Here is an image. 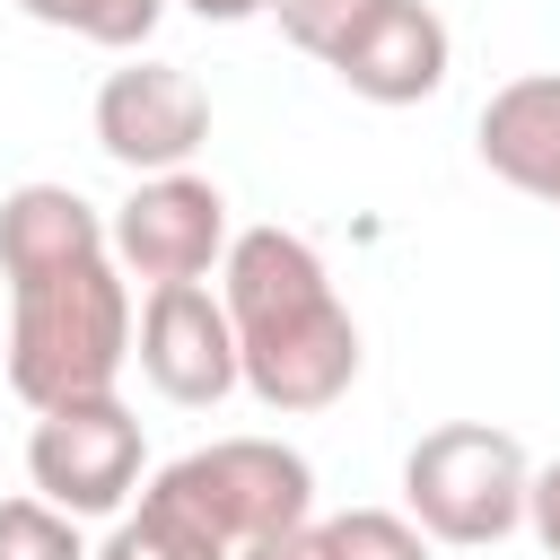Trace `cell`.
<instances>
[{
	"label": "cell",
	"mask_w": 560,
	"mask_h": 560,
	"mask_svg": "<svg viewBox=\"0 0 560 560\" xmlns=\"http://www.w3.org/2000/svg\"><path fill=\"white\" fill-rule=\"evenodd\" d=\"M201 140H210V88L184 61L131 52L122 70H105V88H96V149L114 166L175 175V166H192Z\"/></svg>",
	"instance_id": "obj_7"
},
{
	"label": "cell",
	"mask_w": 560,
	"mask_h": 560,
	"mask_svg": "<svg viewBox=\"0 0 560 560\" xmlns=\"http://www.w3.org/2000/svg\"><path fill=\"white\" fill-rule=\"evenodd\" d=\"M79 254H105V210L88 192H70V184L0 192V280L52 271V262H79Z\"/></svg>",
	"instance_id": "obj_11"
},
{
	"label": "cell",
	"mask_w": 560,
	"mask_h": 560,
	"mask_svg": "<svg viewBox=\"0 0 560 560\" xmlns=\"http://www.w3.org/2000/svg\"><path fill=\"white\" fill-rule=\"evenodd\" d=\"M472 140H481V166L499 184L560 210V70H525V79L490 88Z\"/></svg>",
	"instance_id": "obj_10"
},
{
	"label": "cell",
	"mask_w": 560,
	"mask_h": 560,
	"mask_svg": "<svg viewBox=\"0 0 560 560\" xmlns=\"http://www.w3.org/2000/svg\"><path fill=\"white\" fill-rule=\"evenodd\" d=\"M525 525H534V542L560 560V464H542V472L525 481Z\"/></svg>",
	"instance_id": "obj_17"
},
{
	"label": "cell",
	"mask_w": 560,
	"mask_h": 560,
	"mask_svg": "<svg viewBox=\"0 0 560 560\" xmlns=\"http://www.w3.org/2000/svg\"><path fill=\"white\" fill-rule=\"evenodd\" d=\"M88 560H236L228 542H210L184 508H166L158 490H140V508L114 516V534L88 551Z\"/></svg>",
	"instance_id": "obj_12"
},
{
	"label": "cell",
	"mask_w": 560,
	"mask_h": 560,
	"mask_svg": "<svg viewBox=\"0 0 560 560\" xmlns=\"http://www.w3.org/2000/svg\"><path fill=\"white\" fill-rule=\"evenodd\" d=\"M140 464H149L140 420L114 394L35 411V429H26V481L61 516H122L131 490H140Z\"/></svg>",
	"instance_id": "obj_5"
},
{
	"label": "cell",
	"mask_w": 560,
	"mask_h": 560,
	"mask_svg": "<svg viewBox=\"0 0 560 560\" xmlns=\"http://www.w3.org/2000/svg\"><path fill=\"white\" fill-rule=\"evenodd\" d=\"M131 359L140 376L184 402V411H210L236 394V332H228V306L201 289V280H175V289H149L140 298V324H131Z\"/></svg>",
	"instance_id": "obj_8"
},
{
	"label": "cell",
	"mask_w": 560,
	"mask_h": 560,
	"mask_svg": "<svg viewBox=\"0 0 560 560\" xmlns=\"http://www.w3.org/2000/svg\"><path fill=\"white\" fill-rule=\"evenodd\" d=\"M525 481H534V464H525V446L508 429L446 420L402 455V516L429 542L481 551V542H508L525 525Z\"/></svg>",
	"instance_id": "obj_3"
},
{
	"label": "cell",
	"mask_w": 560,
	"mask_h": 560,
	"mask_svg": "<svg viewBox=\"0 0 560 560\" xmlns=\"http://www.w3.org/2000/svg\"><path fill=\"white\" fill-rule=\"evenodd\" d=\"M184 9H192L201 26H245V18H262L271 0H184Z\"/></svg>",
	"instance_id": "obj_19"
},
{
	"label": "cell",
	"mask_w": 560,
	"mask_h": 560,
	"mask_svg": "<svg viewBox=\"0 0 560 560\" xmlns=\"http://www.w3.org/2000/svg\"><path fill=\"white\" fill-rule=\"evenodd\" d=\"M359 9H368V0H271L280 35H289L298 52H315V61H324V52L350 35V18H359Z\"/></svg>",
	"instance_id": "obj_16"
},
{
	"label": "cell",
	"mask_w": 560,
	"mask_h": 560,
	"mask_svg": "<svg viewBox=\"0 0 560 560\" xmlns=\"http://www.w3.org/2000/svg\"><path fill=\"white\" fill-rule=\"evenodd\" d=\"M236 560H332V551H324V525L306 516V525H289V534H262V542H245Z\"/></svg>",
	"instance_id": "obj_18"
},
{
	"label": "cell",
	"mask_w": 560,
	"mask_h": 560,
	"mask_svg": "<svg viewBox=\"0 0 560 560\" xmlns=\"http://www.w3.org/2000/svg\"><path fill=\"white\" fill-rule=\"evenodd\" d=\"M9 394L26 411H61V402H96L114 394V376L131 368V280L105 254L52 262L9 280Z\"/></svg>",
	"instance_id": "obj_2"
},
{
	"label": "cell",
	"mask_w": 560,
	"mask_h": 560,
	"mask_svg": "<svg viewBox=\"0 0 560 560\" xmlns=\"http://www.w3.org/2000/svg\"><path fill=\"white\" fill-rule=\"evenodd\" d=\"M166 508H184L210 542L245 551L262 534H289L315 516V464L280 438H210L192 455H175L158 481H149Z\"/></svg>",
	"instance_id": "obj_4"
},
{
	"label": "cell",
	"mask_w": 560,
	"mask_h": 560,
	"mask_svg": "<svg viewBox=\"0 0 560 560\" xmlns=\"http://www.w3.org/2000/svg\"><path fill=\"white\" fill-rule=\"evenodd\" d=\"M324 551L332 560H429V534L402 508H341L324 516Z\"/></svg>",
	"instance_id": "obj_14"
},
{
	"label": "cell",
	"mask_w": 560,
	"mask_h": 560,
	"mask_svg": "<svg viewBox=\"0 0 560 560\" xmlns=\"http://www.w3.org/2000/svg\"><path fill=\"white\" fill-rule=\"evenodd\" d=\"M0 560H88L79 516H61L44 499H0Z\"/></svg>",
	"instance_id": "obj_15"
},
{
	"label": "cell",
	"mask_w": 560,
	"mask_h": 560,
	"mask_svg": "<svg viewBox=\"0 0 560 560\" xmlns=\"http://www.w3.org/2000/svg\"><path fill=\"white\" fill-rule=\"evenodd\" d=\"M105 245H114L122 280H149V289L210 280V262H228V192L210 175H192V166L131 175L122 210L105 219Z\"/></svg>",
	"instance_id": "obj_6"
},
{
	"label": "cell",
	"mask_w": 560,
	"mask_h": 560,
	"mask_svg": "<svg viewBox=\"0 0 560 560\" xmlns=\"http://www.w3.org/2000/svg\"><path fill=\"white\" fill-rule=\"evenodd\" d=\"M324 70L368 105H420L446 88L455 44H446V18L429 0H368L350 18V35L324 52Z\"/></svg>",
	"instance_id": "obj_9"
},
{
	"label": "cell",
	"mask_w": 560,
	"mask_h": 560,
	"mask_svg": "<svg viewBox=\"0 0 560 560\" xmlns=\"http://www.w3.org/2000/svg\"><path fill=\"white\" fill-rule=\"evenodd\" d=\"M219 306L236 332V385L262 411H332L359 385V324L298 228L228 236Z\"/></svg>",
	"instance_id": "obj_1"
},
{
	"label": "cell",
	"mask_w": 560,
	"mask_h": 560,
	"mask_svg": "<svg viewBox=\"0 0 560 560\" xmlns=\"http://www.w3.org/2000/svg\"><path fill=\"white\" fill-rule=\"evenodd\" d=\"M35 26H61L79 44H105V52H140L166 18V0H18Z\"/></svg>",
	"instance_id": "obj_13"
}]
</instances>
